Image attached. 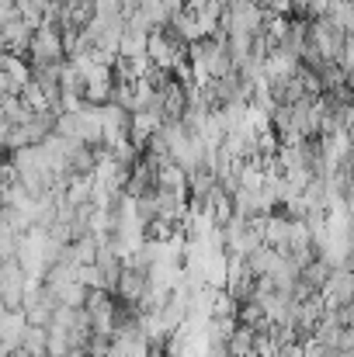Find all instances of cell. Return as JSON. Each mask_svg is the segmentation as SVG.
Masks as SVG:
<instances>
[{"label":"cell","mask_w":354,"mask_h":357,"mask_svg":"<svg viewBox=\"0 0 354 357\" xmlns=\"http://www.w3.org/2000/svg\"><path fill=\"white\" fill-rule=\"evenodd\" d=\"M243 260H246V267H250V274H253V278H267V274L278 267V260H281V257H278L271 246H264V243H260V246H257V250H250Z\"/></svg>","instance_id":"obj_8"},{"label":"cell","mask_w":354,"mask_h":357,"mask_svg":"<svg viewBox=\"0 0 354 357\" xmlns=\"http://www.w3.org/2000/svg\"><path fill=\"white\" fill-rule=\"evenodd\" d=\"M334 0H306V17H323Z\"/></svg>","instance_id":"obj_17"},{"label":"cell","mask_w":354,"mask_h":357,"mask_svg":"<svg viewBox=\"0 0 354 357\" xmlns=\"http://www.w3.org/2000/svg\"><path fill=\"white\" fill-rule=\"evenodd\" d=\"M87 291H91V288H84L77 278H73V281H59V284H52V295H56V302H59V305H70V309H84V302H87Z\"/></svg>","instance_id":"obj_9"},{"label":"cell","mask_w":354,"mask_h":357,"mask_svg":"<svg viewBox=\"0 0 354 357\" xmlns=\"http://www.w3.org/2000/svg\"><path fill=\"white\" fill-rule=\"evenodd\" d=\"M98 17H118V0H94Z\"/></svg>","instance_id":"obj_16"},{"label":"cell","mask_w":354,"mask_h":357,"mask_svg":"<svg viewBox=\"0 0 354 357\" xmlns=\"http://www.w3.org/2000/svg\"><path fill=\"white\" fill-rule=\"evenodd\" d=\"M56 295H52V288L49 284H42V281H28L24 284V295H21V316H24V323L28 326H49V319H52V312H56Z\"/></svg>","instance_id":"obj_1"},{"label":"cell","mask_w":354,"mask_h":357,"mask_svg":"<svg viewBox=\"0 0 354 357\" xmlns=\"http://www.w3.org/2000/svg\"><path fill=\"white\" fill-rule=\"evenodd\" d=\"M351 298H354V274L348 267L330 271V278H327V284H323V291H320L323 309L330 312V309H337V305H351Z\"/></svg>","instance_id":"obj_4"},{"label":"cell","mask_w":354,"mask_h":357,"mask_svg":"<svg viewBox=\"0 0 354 357\" xmlns=\"http://www.w3.org/2000/svg\"><path fill=\"white\" fill-rule=\"evenodd\" d=\"M334 351H354V326L337 330V337H334Z\"/></svg>","instance_id":"obj_15"},{"label":"cell","mask_w":354,"mask_h":357,"mask_svg":"<svg viewBox=\"0 0 354 357\" xmlns=\"http://www.w3.org/2000/svg\"><path fill=\"white\" fill-rule=\"evenodd\" d=\"M0 73H7L10 80H17V84L24 87V84H28V59H24V56L0 52Z\"/></svg>","instance_id":"obj_13"},{"label":"cell","mask_w":354,"mask_h":357,"mask_svg":"<svg viewBox=\"0 0 354 357\" xmlns=\"http://www.w3.org/2000/svg\"><path fill=\"white\" fill-rule=\"evenodd\" d=\"M337 3H354V0H337Z\"/></svg>","instance_id":"obj_21"},{"label":"cell","mask_w":354,"mask_h":357,"mask_svg":"<svg viewBox=\"0 0 354 357\" xmlns=\"http://www.w3.org/2000/svg\"><path fill=\"white\" fill-rule=\"evenodd\" d=\"M323 17H327L341 35H354V3H337V0H334Z\"/></svg>","instance_id":"obj_11"},{"label":"cell","mask_w":354,"mask_h":357,"mask_svg":"<svg viewBox=\"0 0 354 357\" xmlns=\"http://www.w3.org/2000/svg\"><path fill=\"white\" fill-rule=\"evenodd\" d=\"M327 278H330V267H327L323 260H309V264H306V267L299 271V281H302V284H309V288H313L316 295L323 291Z\"/></svg>","instance_id":"obj_12"},{"label":"cell","mask_w":354,"mask_h":357,"mask_svg":"<svg viewBox=\"0 0 354 357\" xmlns=\"http://www.w3.org/2000/svg\"><path fill=\"white\" fill-rule=\"evenodd\" d=\"M246 3H257V7H264V0H246Z\"/></svg>","instance_id":"obj_19"},{"label":"cell","mask_w":354,"mask_h":357,"mask_svg":"<svg viewBox=\"0 0 354 357\" xmlns=\"http://www.w3.org/2000/svg\"><path fill=\"white\" fill-rule=\"evenodd\" d=\"M14 14V0H0V21Z\"/></svg>","instance_id":"obj_18"},{"label":"cell","mask_w":354,"mask_h":357,"mask_svg":"<svg viewBox=\"0 0 354 357\" xmlns=\"http://www.w3.org/2000/svg\"><path fill=\"white\" fill-rule=\"evenodd\" d=\"M3 312H7V309H3V302H0V316H3Z\"/></svg>","instance_id":"obj_20"},{"label":"cell","mask_w":354,"mask_h":357,"mask_svg":"<svg viewBox=\"0 0 354 357\" xmlns=\"http://www.w3.org/2000/svg\"><path fill=\"white\" fill-rule=\"evenodd\" d=\"M24 284H28V278H24V271L17 267V260H14V257L0 260V302H3L7 312H17V309H21Z\"/></svg>","instance_id":"obj_3"},{"label":"cell","mask_w":354,"mask_h":357,"mask_svg":"<svg viewBox=\"0 0 354 357\" xmlns=\"http://www.w3.org/2000/svg\"><path fill=\"white\" fill-rule=\"evenodd\" d=\"M142 291H146V271L121 267V278H118V284H115L112 295H115L118 302H125V305H139Z\"/></svg>","instance_id":"obj_5"},{"label":"cell","mask_w":354,"mask_h":357,"mask_svg":"<svg viewBox=\"0 0 354 357\" xmlns=\"http://www.w3.org/2000/svg\"><path fill=\"white\" fill-rule=\"evenodd\" d=\"M24 326H28V323H24L21 312H3V316H0V351H3V354H14V351H17Z\"/></svg>","instance_id":"obj_7"},{"label":"cell","mask_w":354,"mask_h":357,"mask_svg":"<svg viewBox=\"0 0 354 357\" xmlns=\"http://www.w3.org/2000/svg\"><path fill=\"white\" fill-rule=\"evenodd\" d=\"M94 271H98V278H101V288H105V291H115L118 278H121V257H118L112 246H98Z\"/></svg>","instance_id":"obj_6"},{"label":"cell","mask_w":354,"mask_h":357,"mask_svg":"<svg viewBox=\"0 0 354 357\" xmlns=\"http://www.w3.org/2000/svg\"><path fill=\"white\" fill-rule=\"evenodd\" d=\"M330 319H334L341 330L354 326V305H337V309H330Z\"/></svg>","instance_id":"obj_14"},{"label":"cell","mask_w":354,"mask_h":357,"mask_svg":"<svg viewBox=\"0 0 354 357\" xmlns=\"http://www.w3.org/2000/svg\"><path fill=\"white\" fill-rule=\"evenodd\" d=\"M84 312H87L94 333L112 337V319H115V295H112V291L91 288V291H87V302H84Z\"/></svg>","instance_id":"obj_2"},{"label":"cell","mask_w":354,"mask_h":357,"mask_svg":"<svg viewBox=\"0 0 354 357\" xmlns=\"http://www.w3.org/2000/svg\"><path fill=\"white\" fill-rule=\"evenodd\" d=\"M17 351L24 357H49L45 354V326H24Z\"/></svg>","instance_id":"obj_10"}]
</instances>
